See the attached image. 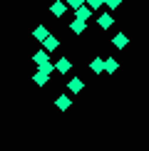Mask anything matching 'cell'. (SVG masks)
Returning a JSON list of instances; mask_svg holds the SVG:
<instances>
[{
  "mask_svg": "<svg viewBox=\"0 0 149 151\" xmlns=\"http://www.w3.org/2000/svg\"><path fill=\"white\" fill-rule=\"evenodd\" d=\"M112 25H114V15H112V10H104L97 15V27L99 30H109Z\"/></svg>",
  "mask_w": 149,
  "mask_h": 151,
  "instance_id": "6da1fadb",
  "label": "cell"
},
{
  "mask_svg": "<svg viewBox=\"0 0 149 151\" xmlns=\"http://www.w3.org/2000/svg\"><path fill=\"white\" fill-rule=\"evenodd\" d=\"M67 10H70V8H67V3H65V0H55V3L50 5V15H52V17H57V20H60L62 15H65Z\"/></svg>",
  "mask_w": 149,
  "mask_h": 151,
  "instance_id": "7a4b0ae2",
  "label": "cell"
},
{
  "mask_svg": "<svg viewBox=\"0 0 149 151\" xmlns=\"http://www.w3.org/2000/svg\"><path fill=\"white\" fill-rule=\"evenodd\" d=\"M55 65V72L57 74H70V70H72V60L70 57H60L57 62H52Z\"/></svg>",
  "mask_w": 149,
  "mask_h": 151,
  "instance_id": "3957f363",
  "label": "cell"
},
{
  "mask_svg": "<svg viewBox=\"0 0 149 151\" xmlns=\"http://www.w3.org/2000/svg\"><path fill=\"white\" fill-rule=\"evenodd\" d=\"M82 89H85V79L82 77H70L67 79V92L70 94H80Z\"/></svg>",
  "mask_w": 149,
  "mask_h": 151,
  "instance_id": "277c9868",
  "label": "cell"
},
{
  "mask_svg": "<svg viewBox=\"0 0 149 151\" xmlns=\"http://www.w3.org/2000/svg\"><path fill=\"white\" fill-rule=\"evenodd\" d=\"M55 106H57L60 111H67L72 106V97L70 94H57V99H55Z\"/></svg>",
  "mask_w": 149,
  "mask_h": 151,
  "instance_id": "5b68a950",
  "label": "cell"
},
{
  "mask_svg": "<svg viewBox=\"0 0 149 151\" xmlns=\"http://www.w3.org/2000/svg\"><path fill=\"white\" fill-rule=\"evenodd\" d=\"M112 45H114L117 50H124V47H129V35H124V32H117V35H112Z\"/></svg>",
  "mask_w": 149,
  "mask_h": 151,
  "instance_id": "8992f818",
  "label": "cell"
},
{
  "mask_svg": "<svg viewBox=\"0 0 149 151\" xmlns=\"http://www.w3.org/2000/svg\"><path fill=\"white\" fill-rule=\"evenodd\" d=\"M57 47H60V40H57V37H55V35H47L45 40H42V50H47L50 55H52V52H55V50H57Z\"/></svg>",
  "mask_w": 149,
  "mask_h": 151,
  "instance_id": "52a82bcc",
  "label": "cell"
},
{
  "mask_svg": "<svg viewBox=\"0 0 149 151\" xmlns=\"http://www.w3.org/2000/svg\"><path fill=\"white\" fill-rule=\"evenodd\" d=\"M87 30V20H80V17H74V20L70 22V32L72 35H82Z\"/></svg>",
  "mask_w": 149,
  "mask_h": 151,
  "instance_id": "ba28073f",
  "label": "cell"
},
{
  "mask_svg": "<svg viewBox=\"0 0 149 151\" xmlns=\"http://www.w3.org/2000/svg\"><path fill=\"white\" fill-rule=\"evenodd\" d=\"M74 17H80V20H90L92 15H95V10L92 8H87V5H80V8H74Z\"/></svg>",
  "mask_w": 149,
  "mask_h": 151,
  "instance_id": "9c48e42d",
  "label": "cell"
},
{
  "mask_svg": "<svg viewBox=\"0 0 149 151\" xmlns=\"http://www.w3.org/2000/svg\"><path fill=\"white\" fill-rule=\"evenodd\" d=\"M90 72H92V74H102V72H104V57L90 60Z\"/></svg>",
  "mask_w": 149,
  "mask_h": 151,
  "instance_id": "30bf717a",
  "label": "cell"
},
{
  "mask_svg": "<svg viewBox=\"0 0 149 151\" xmlns=\"http://www.w3.org/2000/svg\"><path fill=\"white\" fill-rule=\"evenodd\" d=\"M117 70H119V62L114 57H104V74H117Z\"/></svg>",
  "mask_w": 149,
  "mask_h": 151,
  "instance_id": "8fae6325",
  "label": "cell"
},
{
  "mask_svg": "<svg viewBox=\"0 0 149 151\" xmlns=\"http://www.w3.org/2000/svg\"><path fill=\"white\" fill-rule=\"evenodd\" d=\"M33 82H35L37 87H47V84H50V74H45L42 70H37V72L33 74Z\"/></svg>",
  "mask_w": 149,
  "mask_h": 151,
  "instance_id": "7c38bea8",
  "label": "cell"
},
{
  "mask_svg": "<svg viewBox=\"0 0 149 151\" xmlns=\"http://www.w3.org/2000/svg\"><path fill=\"white\" fill-rule=\"evenodd\" d=\"M33 62L35 65H45V62H50V52L47 50H37V52L33 55Z\"/></svg>",
  "mask_w": 149,
  "mask_h": 151,
  "instance_id": "4fadbf2b",
  "label": "cell"
},
{
  "mask_svg": "<svg viewBox=\"0 0 149 151\" xmlns=\"http://www.w3.org/2000/svg\"><path fill=\"white\" fill-rule=\"evenodd\" d=\"M47 35H50V30L45 27V25H37V27L33 30V37H35V40H37V42H42V40H45V37H47Z\"/></svg>",
  "mask_w": 149,
  "mask_h": 151,
  "instance_id": "5bb4252c",
  "label": "cell"
},
{
  "mask_svg": "<svg viewBox=\"0 0 149 151\" xmlns=\"http://www.w3.org/2000/svg\"><path fill=\"white\" fill-rule=\"evenodd\" d=\"M37 70H42L45 74H50V77H52V72H55V65H52V62H45V65H37Z\"/></svg>",
  "mask_w": 149,
  "mask_h": 151,
  "instance_id": "9a60e30c",
  "label": "cell"
},
{
  "mask_svg": "<svg viewBox=\"0 0 149 151\" xmlns=\"http://www.w3.org/2000/svg\"><path fill=\"white\" fill-rule=\"evenodd\" d=\"M85 5H87V8H92V10H99L104 5V0H85Z\"/></svg>",
  "mask_w": 149,
  "mask_h": 151,
  "instance_id": "2e32d148",
  "label": "cell"
},
{
  "mask_svg": "<svg viewBox=\"0 0 149 151\" xmlns=\"http://www.w3.org/2000/svg\"><path fill=\"white\" fill-rule=\"evenodd\" d=\"M119 5H122V0H104V8L107 10H117Z\"/></svg>",
  "mask_w": 149,
  "mask_h": 151,
  "instance_id": "e0dca14e",
  "label": "cell"
},
{
  "mask_svg": "<svg viewBox=\"0 0 149 151\" xmlns=\"http://www.w3.org/2000/svg\"><path fill=\"white\" fill-rule=\"evenodd\" d=\"M65 3H67L70 10H74V8H80V5H85V0H65Z\"/></svg>",
  "mask_w": 149,
  "mask_h": 151,
  "instance_id": "ac0fdd59",
  "label": "cell"
}]
</instances>
